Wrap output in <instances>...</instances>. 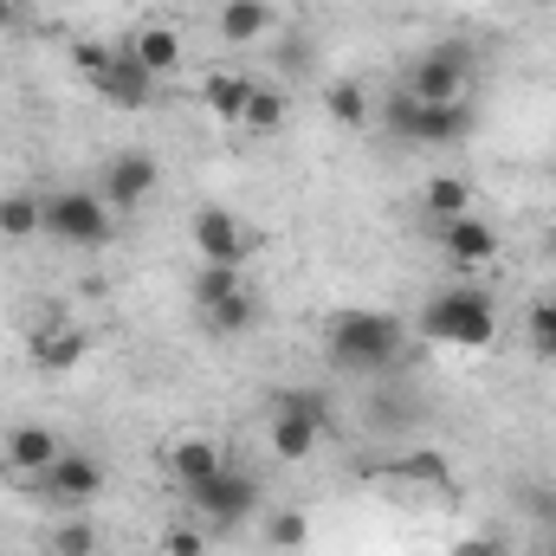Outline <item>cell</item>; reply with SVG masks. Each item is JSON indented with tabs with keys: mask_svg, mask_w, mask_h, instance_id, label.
<instances>
[{
	"mask_svg": "<svg viewBox=\"0 0 556 556\" xmlns=\"http://www.w3.org/2000/svg\"><path fill=\"white\" fill-rule=\"evenodd\" d=\"M98 551V531L85 525V518H65L59 531H52V556H91Z\"/></svg>",
	"mask_w": 556,
	"mask_h": 556,
	"instance_id": "cell-26",
	"label": "cell"
},
{
	"mask_svg": "<svg viewBox=\"0 0 556 556\" xmlns=\"http://www.w3.org/2000/svg\"><path fill=\"white\" fill-rule=\"evenodd\" d=\"M266 538H273V551H304V544H311V518H304V511H273Z\"/></svg>",
	"mask_w": 556,
	"mask_h": 556,
	"instance_id": "cell-25",
	"label": "cell"
},
{
	"mask_svg": "<svg viewBox=\"0 0 556 556\" xmlns=\"http://www.w3.org/2000/svg\"><path fill=\"white\" fill-rule=\"evenodd\" d=\"M33 492H46V498H59V505H91V498L104 492V466H98L91 453H59V459L39 472Z\"/></svg>",
	"mask_w": 556,
	"mask_h": 556,
	"instance_id": "cell-8",
	"label": "cell"
},
{
	"mask_svg": "<svg viewBox=\"0 0 556 556\" xmlns=\"http://www.w3.org/2000/svg\"><path fill=\"white\" fill-rule=\"evenodd\" d=\"M130 52L142 59V72L168 78V72L181 65V33H175V26H142L137 39H130Z\"/></svg>",
	"mask_w": 556,
	"mask_h": 556,
	"instance_id": "cell-17",
	"label": "cell"
},
{
	"mask_svg": "<svg viewBox=\"0 0 556 556\" xmlns=\"http://www.w3.org/2000/svg\"><path fill=\"white\" fill-rule=\"evenodd\" d=\"M155 181H162V168H155V155L149 149H124V155H111V168H104V201L111 207H137L155 194Z\"/></svg>",
	"mask_w": 556,
	"mask_h": 556,
	"instance_id": "cell-10",
	"label": "cell"
},
{
	"mask_svg": "<svg viewBox=\"0 0 556 556\" xmlns=\"http://www.w3.org/2000/svg\"><path fill=\"white\" fill-rule=\"evenodd\" d=\"M389 479H420V485L440 492V485H453V466H446L440 453H402V459L389 466Z\"/></svg>",
	"mask_w": 556,
	"mask_h": 556,
	"instance_id": "cell-23",
	"label": "cell"
},
{
	"mask_svg": "<svg viewBox=\"0 0 556 556\" xmlns=\"http://www.w3.org/2000/svg\"><path fill=\"white\" fill-rule=\"evenodd\" d=\"M531 350H538V356H544V363H556V330H551V337H538V343H531Z\"/></svg>",
	"mask_w": 556,
	"mask_h": 556,
	"instance_id": "cell-31",
	"label": "cell"
},
{
	"mask_svg": "<svg viewBox=\"0 0 556 556\" xmlns=\"http://www.w3.org/2000/svg\"><path fill=\"white\" fill-rule=\"evenodd\" d=\"M227 466V453L207 440V433H181L175 446H168V479L181 485V492H194V485H207L214 472Z\"/></svg>",
	"mask_w": 556,
	"mask_h": 556,
	"instance_id": "cell-11",
	"label": "cell"
},
{
	"mask_svg": "<svg viewBox=\"0 0 556 556\" xmlns=\"http://www.w3.org/2000/svg\"><path fill=\"white\" fill-rule=\"evenodd\" d=\"M7 26H13V0H0V33H7Z\"/></svg>",
	"mask_w": 556,
	"mask_h": 556,
	"instance_id": "cell-32",
	"label": "cell"
},
{
	"mask_svg": "<svg viewBox=\"0 0 556 556\" xmlns=\"http://www.w3.org/2000/svg\"><path fill=\"white\" fill-rule=\"evenodd\" d=\"M466 130H472L466 104H420V98H415V117H408L402 142H459Z\"/></svg>",
	"mask_w": 556,
	"mask_h": 556,
	"instance_id": "cell-15",
	"label": "cell"
},
{
	"mask_svg": "<svg viewBox=\"0 0 556 556\" xmlns=\"http://www.w3.org/2000/svg\"><path fill=\"white\" fill-rule=\"evenodd\" d=\"M285 117H291V104H285V91H266V85H253V98H247V130L253 137H278L285 130Z\"/></svg>",
	"mask_w": 556,
	"mask_h": 556,
	"instance_id": "cell-22",
	"label": "cell"
},
{
	"mask_svg": "<svg viewBox=\"0 0 556 556\" xmlns=\"http://www.w3.org/2000/svg\"><path fill=\"white\" fill-rule=\"evenodd\" d=\"M420 337L453 343V350H485L498 337V304L479 285H446L420 304Z\"/></svg>",
	"mask_w": 556,
	"mask_h": 556,
	"instance_id": "cell-2",
	"label": "cell"
},
{
	"mask_svg": "<svg viewBox=\"0 0 556 556\" xmlns=\"http://www.w3.org/2000/svg\"><path fill=\"white\" fill-rule=\"evenodd\" d=\"M273 26H278L273 0H227L220 20H214V33H220L227 46H253V39H266Z\"/></svg>",
	"mask_w": 556,
	"mask_h": 556,
	"instance_id": "cell-14",
	"label": "cell"
},
{
	"mask_svg": "<svg viewBox=\"0 0 556 556\" xmlns=\"http://www.w3.org/2000/svg\"><path fill=\"white\" fill-rule=\"evenodd\" d=\"M525 330H531V343H538V337H551V330H556V291H544V298H531V311H525Z\"/></svg>",
	"mask_w": 556,
	"mask_h": 556,
	"instance_id": "cell-28",
	"label": "cell"
},
{
	"mask_svg": "<svg viewBox=\"0 0 556 556\" xmlns=\"http://www.w3.org/2000/svg\"><path fill=\"white\" fill-rule=\"evenodd\" d=\"M420 201H427V214H433V220H459V214H472V188H466L459 175H433Z\"/></svg>",
	"mask_w": 556,
	"mask_h": 556,
	"instance_id": "cell-21",
	"label": "cell"
},
{
	"mask_svg": "<svg viewBox=\"0 0 556 556\" xmlns=\"http://www.w3.org/2000/svg\"><path fill=\"white\" fill-rule=\"evenodd\" d=\"M324 111H330V124H337V130H369V91H363L356 78L324 85Z\"/></svg>",
	"mask_w": 556,
	"mask_h": 556,
	"instance_id": "cell-18",
	"label": "cell"
},
{
	"mask_svg": "<svg viewBox=\"0 0 556 556\" xmlns=\"http://www.w3.org/2000/svg\"><path fill=\"white\" fill-rule=\"evenodd\" d=\"M201 317H207V330H214V337H247V330L260 324V298H253V291L240 285L233 298H220V304H207Z\"/></svg>",
	"mask_w": 556,
	"mask_h": 556,
	"instance_id": "cell-19",
	"label": "cell"
},
{
	"mask_svg": "<svg viewBox=\"0 0 556 556\" xmlns=\"http://www.w3.org/2000/svg\"><path fill=\"white\" fill-rule=\"evenodd\" d=\"M466 65H472V52L466 46H433L427 59H415V72H408V98L420 104H459V91H466Z\"/></svg>",
	"mask_w": 556,
	"mask_h": 556,
	"instance_id": "cell-5",
	"label": "cell"
},
{
	"mask_svg": "<svg viewBox=\"0 0 556 556\" xmlns=\"http://www.w3.org/2000/svg\"><path fill=\"white\" fill-rule=\"evenodd\" d=\"M446 556H498V544H492V538H459Z\"/></svg>",
	"mask_w": 556,
	"mask_h": 556,
	"instance_id": "cell-30",
	"label": "cell"
},
{
	"mask_svg": "<svg viewBox=\"0 0 556 556\" xmlns=\"http://www.w3.org/2000/svg\"><path fill=\"white\" fill-rule=\"evenodd\" d=\"M91 85H98V98L117 104V111H149V98H155V72H142V59L130 52V46H124Z\"/></svg>",
	"mask_w": 556,
	"mask_h": 556,
	"instance_id": "cell-9",
	"label": "cell"
},
{
	"mask_svg": "<svg viewBox=\"0 0 556 556\" xmlns=\"http://www.w3.org/2000/svg\"><path fill=\"white\" fill-rule=\"evenodd\" d=\"M551 260H556V227H551Z\"/></svg>",
	"mask_w": 556,
	"mask_h": 556,
	"instance_id": "cell-33",
	"label": "cell"
},
{
	"mask_svg": "<svg viewBox=\"0 0 556 556\" xmlns=\"http://www.w3.org/2000/svg\"><path fill=\"white\" fill-rule=\"evenodd\" d=\"M433 240H440V253H446L459 273H479V266H492V260H498V227H485L479 214L433 220Z\"/></svg>",
	"mask_w": 556,
	"mask_h": 556,
	"instance_id": "cell-7",
	"label": "cell"
},
{
	"mask_svg": "<svg viewBox=\"0 0 556 556\" xmlns=\"http://www.w3.org/2000/svg\"><path fill=\"white\" fill-rule=\"evenodd\" d=\"M247 278H240V266H201L194 273V304L207 311V304H220V298H233Z\"/></svg>",
	"mask_w": 556,
	"mask_h": 556,
	"instance_id": "cell-24",
	"label": "cell"
},
{
	"mask_svg": "<svg viewBox=\"0 0 556 556\" xmlns=\"http://www.w3.org/2000/svg\"><path fill=\"white\" fill-rule=\"evenodd\" d=\"M544 556H556V544H551V551H544Z\"/></svg>",
	"mask_w": 556,
	"mask_h": 556,
	"instance_id": "cell-34",
	"label": "cell"
},
{
	"mask_svg": "<svg viewBox=\"0 0 556 556\" xmlns=\"http://www.w3.org/2000/svg\"><path fill=\"white\" fill-rule=\"evenodd\" d=\"M247 98H253V78L247 72H207V85H201V104L220 124H240L247 117Z\"/></svg>",
	"mask_w": 556,
	"mask_h": 556,
	"instance_id": "cell-16",
	"label": "cell"
},
{
	"mask_svg": "<svg viewBox=\"0 0 556 556\" xmlns=\"http://www.w3.org/2000/svg\"><path fill=\"white\" fill-rule=\"evenodd\" d=\"M402 343H408L402 317H389V311H337L330 337H324V356L343 376H382L389 363H402Z\"/></svg>",
	"mask_w": 556,
	"mask_h": 556,
	"instance_id": "cell-1",
	"label": "cell"
},
{
	"mask_svg": "<svg viewBox=\"0 0 556 556\" xmlns=\"http://www.w3.org/2000/svg\"><path fill=\"white\" fill-rule=\"evenodd\" d=\"M33 363H39L46 376L78 369V363H85V330H78V324H46V330H33Z\"/></svg>",
	"mask_w": 556,
	"mask_h": 556,
	"instance_id": "cell-13",
	"label": "cell"
},
{
	"mask_svg": "<svg viewBox=\"0 0 556 556\" xmlns=\"http://www.w3.org/2000/svg\"><path fill=\"white\" fill-rule=\"evenodd\" d=\"M59 453H65V446H59V433H52V427H39V420H20V427L7 433V466H13V472H26V479H39Z\"/></svg>",
	"mask_w": 556,
	"mask_h": 556,
	"instance_id": "cell-12",
	"label": "cell"
},
{
	"mask_svg": "<svg viewBox=\"0 0 556 556\" xmlns=\"http://www.w3.org/2000/svg\"><path fill=\"white\" fill-rule=\"evenodd\" d=\"M207 551V531L201 525H168L162 531V556H201Z\"/></svg>",
	"mask_w": 556,
	"mask_h": 556,
	"instance_id": "cell-27",
	"label": "cell"
},
{
	"mask_svg": "<svg viewBox=\"0 0 556 556\" xmlns=\"http://www.w3.org/2000/svg\"><path fill=\"white\" fill-rule=\"evenodd\" d=\"M194 505H201V518L214 525V531H240L247 518H253V505H260V485H253V472H233V466H220L207 485H194L188 492Z\"/></svg>",
	"mask_w": 556,
	"mask_h": 556,
	"instance_id": "cell-4",
	"label": "cell"
},
{
	"mask_svg": "<svg viewBox=\"0 0 556 556\" xmlns=\"http://www.w3.org/2000/svg\"><path fill=\"white\" fill-rule=\"evenodd\" d=\"M33 233H46V201L0 194V240H33Z\"/></svg>",
	"mask_w": 556,
	"mask_h": 556,
	"instance_id": "cell-20",
	"label": "cell"
},
{
	"mask_svg": "<svg viewBox=\"0 0 556 556\" xmlns=\"http://www.w3.org/2000/svg\"><path fill=\"white\" fill-rule=\"evenodd\" d=\"M111 59H117V52H111V46H91V39H78V46H72V65H78V72H85V78H98V72H104V65H111Z\"/></svg>",
	"mask_w": 556,
	"mask_h": 556,
	"instance_id": "cell-29",
	"label": "cell"
},
{
	"mask_svg": "<svg viewBox=\"0 0 556 556\" xmlns=\"http://www.w3.org/2000/svg\"><path fill=\"white\" fill-rule=\"evenodd\" d=\"M188 233H194L201 266H247V253H253V240H247L240 214H227V207H201Z\"/></svg>",
	"mask_w": 556,
	"mask_h": 556,
	"instance_id": "cell-6",
	"label": "cell"
},
{
	"mask_svg": "<svg viewBox=\"0 0 556 556\" xmlns=\"http://www.w3.org/2000/svg\"><path fill=\"white\" fill-rule=\"evenodd\" d=\"M46 233L65 240V247L98 253V247L117 240V207H111L104 194H91V188H65V194L46 201Z\"/></svg>",
	"mask_w": 556,
	"mask_h": 556,
	"instance_id": "cell-3",
	"label": "cell"
}]
</instances>
